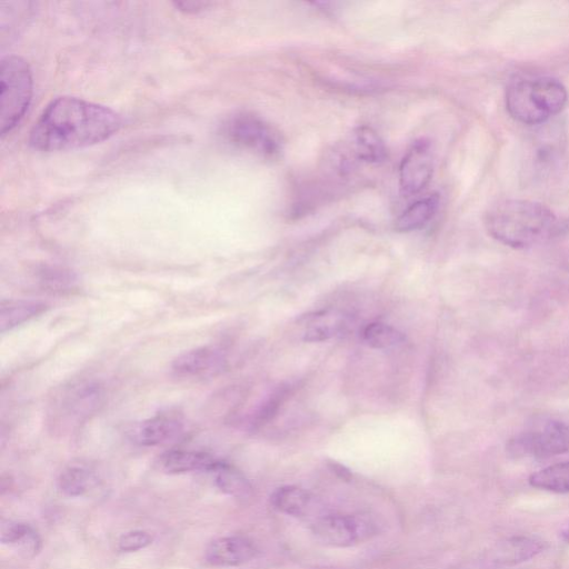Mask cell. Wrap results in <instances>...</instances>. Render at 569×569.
Here are the masks:
<instances>
[{"label":"cell","mask_w":569,"mask_h":569,"mask_svg":"<svg viewBox=\"0 0 569 569\" xmlns=\"http://www.w3.org/2000/svg\"><path fill=\"white\" fill-rule=\"evenodd\" d=\"M439 204L441 201L436 194L419 199L397 218L396 231L409 233L422 229L435 217Z\"/></svg>","instance_id":"obj_17"},{"label":"cell","mask_w":569,"mask_h":569,"mask_svg":"<svg viewBox=\"0 0 569 569\" xmlns=\"http://www.w3.org/2000/svg\"><path fill=\"white\" fill-rule=\"evenodd\" d=\"M531 486L556 494H569V462L548 466L531 475Z\"/></svg>","instance_id":"obj_22"},{"label":"cell","mask_w":569,"mask_h":569,"mask_svg":"<svg viewBox=\"0 0 569 569\" xmlns=\"http://www.w3.org/2000/svg\"><path fill=\"white\" fill-rule=\"evenodd\" d=\"M567 104L566 88L549 77L523 78L511 84L506 93V107L517 122L542 124L561 113Z\"/></svg>","instance_id":"obj_3"},{"label":"cell","mask_w":569,"mask_h":569,"mask_svg":"<svg viewBox=\"0 0 569 569\" xmlns=\"http://www.w3.org/2000/svg\"><path fill=\"white\" fill-rule=\"evenodd\" d=\"M562 536L565 541L569 542V523L563 528Z\"/></svg>","instance_id":"obj_28"},{"label":"cell","mask_w":569,"mask_h":569,"mask_svg":"<svg viewBox=\"0 0 569 569\" xmlns=\"http://www.w3.org/2000/svg\"><path fill=\"white\" fill-rule=\"evenodd\" d=\"M434 173V155L428 142L417 141L408 149L399 166V187L406 196L421 193L431 182Z\"/></svg>","instance_id":"obj_9"},{"label":"cell","mask_w":569,"mask_h":569,"mask_svg":"<svg viewBox=\"0 0 569 569\" xmlns=\"http://www.w3.org/2000/svg\"><path fill=\"white\" fill-rule=\"evenodd\" d=\"M214 482L221 491L235 498H247L252 495L253 487L237 468L218 461L211 472Z\"/></svg>","instance_id":"obj_19"},{"label":"cell","mask_w":569,"mask_h":569,"mask_svg":"<svg viewBox=\"0 0 569 569\" xmlns=\"http://www.w3.org/2000/svg\"><path fill=\"white\" fill-rule=\"evenodd\" d=\"M569 452V425L549 419L509 439L506 453L514 459H546Z\"/></svg>","instance_id":"obj_7"},{"label":"cell","mask_w":569,"mask_h":569,"mask_svg":"<svg viewBox=\"0 0 569 569\" xmlns=\"http://www.w3.org/2000/svg\"><path fill=\"white\" fill-rule=\"evenodd\" d=\"M317 541L331 547H351L377 535L379 525L372 515H326L312 526Z\"/></svg>","instance_id":"obj_8"},{"label":"cell","mask_w":569,"mask_h":569,"mask_svg":"<svg viewBox=\"0 0 569 569\" xmlns=\"http://www.w3.org/2000/svg\"><path fill=\"white\" fill-rule=\"evenodd\" d=\"M153 543V536L145 531H133L124 534L118 542L119 551L134 553Z\"/></svg>","instance_id":"obj_25"},{"label":"cell","mask_w":569,"mask_h":569,"mask_svg":"<svg viewBox=\"0 0 569 569\" xmlns=\"http://www.w3.org/2000/svg\"><path fill=\"white\" fill-rule=\"evenodd\" d=\"M223 136L229 144L271 161L283 152L278 132L253 114L239 113L229 118L223 126Z\"/></svg>","instance_id":"obj_6"},{"label":"cell","mask_w":569,"mask_h":569,"mask_svg":"<svg viewBox=\"0 0 569 569\" xmlns=\"http://www.w3.org/2000/svg\"><path fill=\"white\" fill-rule=\"evenodd\" d=\"M257 548L243 536L217 538L205 551V559L215 567H236L247 564L255 558Z\"/></svg>","instance_id":"obj_11"},{"label":"cell","mask_w":569,"mask_h":569,"mask_svg":"<svg viewBox=\"0 0 569 569\" xmlns=\"http://www.w3.org/2000/svg\"><path fill=\"white\" fill-rule=\"evenodd\" d=\"M0 541L14 547L25 558L36 556L42 548V539L36 529L23 522H3Z\"/></svg>","instance_id":"obj_15"},{"label":"cell","mask_w":569,"mask_h":569,"mask_svg":"<svg viewBox=\"0 0 569 569\" xmlns=\"http://www.w3.org/2000/svg\"><path fill=\"white\" fill-rule=\"evenodd\" d=\"M105 401L104 386L81 379L69 383L52 398L47 422L55 431L81 427L101 408Z\"/></svg>","instance_id":"obj_4"},{"label":"cell","mask_w":569,"mask_h":569,"mask_svg":"<svg viewBox=\"0 0 569 569\" xmlns=\"http://www.w3.org/2000/svg\"><path fill=\"white\" fill-rule=\"evenodd\" d=\"M546 543L537 538L517 536L506 539L494 548V563L513 566L542 553Z\"/></svg>","instance_id":"obj_14"},{"label":"cell","mask_w":569,"mask_h":569,"mask_svg":"<svg viewBox=\"0 0 569 569\" xmlns=\"http://www.w3.org/2000/svg\"><path fill=\"white\" fill-rule=\"evenodd\" d=\"M49 306L39 301H3L0 305V332L5 334L43 315Z\"/></svg>","instance_id":"obj_16"},{"label":"cell","mask_w":569,"mask_h":569,"mask_svg":"<svg viewBox=\"0 0 569 569\" xmlns=\"http://www.w3.org/2000/svg\"><path fill=\"white\" fill-rule=\"evenodd\" d=\"M179 11L185 12V13H198V12H203L205 11V9H207L209 6H211V3H207V2H178L174 4Z\"/></svg>","instance_id":"obj_27"},{"label":"cell","mask_w":569,"mask_h":569,"mask_svg":"<svg viewBox=\"0 0 569 569\" xmlns=\"http://www.w3.org/2000/svg\"><path fill=\"white\" fill-rule=\"evenodd\" d=\"M312 501V495L297 486L278 488L271 496L272 506L277 512L293 517L305 516Z\"/></svg>","instance_id":"obj_18"},{"label":"cell","mask_w":569,"mask_h":569,"mask_svg":"<svg viewBox=\"0 0 569 569\" xmlns=\"http://www.w3.org/2000/svg\"><path fill=\"white\" fill-rule=\"evenodd\" d=\"M226 363L227 359L222 349L202 346L176 357L172 371L182 378H208L223 372Z\"/></svg>","instance_id":"obj_10"},{"label":"cell","mask_w":569,"mask_h":569,"mask_svg":"<svg viewBox=\"0 0 569 569\" xmlns=\"http://www.w3.org/2000/svg\"><path fill=\"white\" fill-rule=\"evenodd\" d=\"M355 155L359 161L379 164L385 161L387 151L382 138L369 127H359L354 134Z\"/></svg>","instance_id":"obj_21"},{"label":"cell","mask_w":569,"mask_h":569,"mask_svg":"<svg viewBox=\"0 0 569 569\" xmlns=\"http://www.w3.org/2000/svg\"><path fill=\"white\" fill-rule=\"evenodd\" d=\"M217 459L205 452L187 451V449H172L159 457L158 466L169 475H179L193 472H211L217 464Z\"/></svg>","instance_id":"obj_13"},{"label":"cell","mask_w":569,"mask_h":569,"mask_svg":"<svg viewBox=\"0 0 569 569\" xmlns=\"http://www.w3.org/2000/svg\"><path fill=\"white\" fill-rule=\"evenodd\" d=\"M123 126L111 108L76 97H59L35 123L29 144L41 152H65L107 141Z\"/></svg>","instance_id":"obj_1"},{"label":"cell","mask_w":569,"mask_h":569,"mask_svg":"<svg viewBox=\"0 0 569 569\" xmlns=\"http://www.w3.org/2000/svg\"><path fill=\"white\" fill-rule=\"evenodd\" d=\"M184 419L177 413H159L146 419L133 434L134 442L144 447H154L173 441L184 431Z\"/></svg>","instance_id":"obj_12"},{"label":"cell","mask_w":569,"mask_h":569,"mask_svg":"<svg viewBox=\"0 0 569 569\" xmlns=\"http://www.w3.org/2000/svg\"><path fill=\"white\" fill-rule=\"evenodd\" d=\"M97 484V477L92 469L84 465H71L64 469L58 478V487L69 497L84 496Z\"/></svg>","instance_id":"obj_20"},{"label":"cell","mask_w":569,"mask_h":569,"mask_svg":"<svg viewBox=\"0 0 569 569\" xmlns=\"http://www.w3.org/2000/svg\"><path fill=\"white\" fill-rule=\"evenodd\" d=\"M364 343L375 349H389L402 345L405 342V335L397 328L383 324H368L362 333Z\"/></svg>","instance_id":"obj_23"},{"label":"cell","mask_w":569,"mask_h":569,"mask_svg":"<svg viewBox=\"0 0 569 569\" xmlns=\"http://www.w3.org/2000/svg\"><path fill=\"white\" fill-rule=\"evenodd\" d=\"M39 282L49 291L71 292L77 286V276L61 267H43L39 271Z\"/></svg>","instance_id":"obj_24"},{"label":"cell","mask_w":569,"mask_h":569,"mask_svg":"<svg viewBox=\"0 0 569 569\" xmlns=\"http://www.w3.org/2000/svg\"><path fill=\"white\" fill-rule=\"evenodd\" d=\"M2 113L0 133L5 137L22 121L33 96L31 68L22 57L7 56L0 67Z\"/></svg>","instance_id":"obj_5"},{"label":"cell","mask_w":569,"mask_h":569,"mask_svg":"<svg viewBox=\"0 0 569 569\" xmlns=\"http://www.w3.org/2000/svg\"><path fill=\"white\" fill-rule=\"evenodd\" d=\"M489 235L515 249L531 248L561 235L564 223L542 204L509 199L494 205L485 215Z\"/></svg>","instance_id":"obj_2"},{"label":"cell","mask_w":569,"mask_h":569,"mask_svg":"<svg viewBox=\"0 0 569 569\" xmlns=\"http://www.w3.org/2000/svg\"><path fill=\"white\" fill-rule=\"evenodd\" d=\"M334 335H335L334 331L331 327L317 326L308 329V331L305 333L304 339L306 342L309 343L324 342L327 341V339L333 337Z\"/></svg>","instance_id":"obj_26"}]
</instances>
